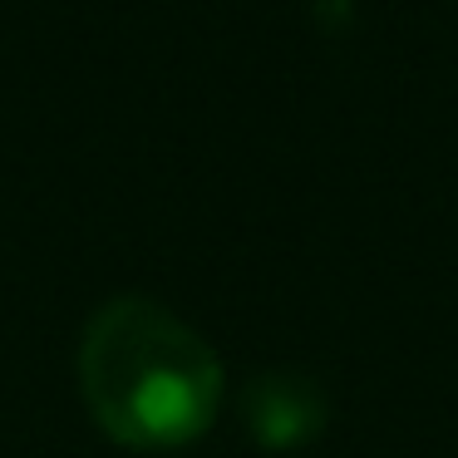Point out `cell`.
<instances>
[{"label": "cell", "mask_w": 458, "mask_h": 458, "mask_svg": "<svg viewBox=\"0 0 458 458\" xmlns=\"http://www.w3.org/2000/svg\"><path fill=\"white\" fill-rule=\"evenodd\" d=\"M80 394L114 444L182 448L222 409V360L168 306L114 296L80 335Z\"/></svg>", "instance_id": "6da1fadb"}, {"label": "cell", "mask_w": 458, "mask_h": 458, "mask_svg": "<svg viewBox=\"0 0 458 458\" xmlns=\"http://www.w3.org/2000/svg\"><path fill=\"white\" fill-rule=\"evenodd\" d=\"M242 414H247V428L261 448L291 454V448H306L326 428V394L301 369H267L247 385Z\"/></svg>", "instance_id": "7a4b0ae2"}]
</instances>
